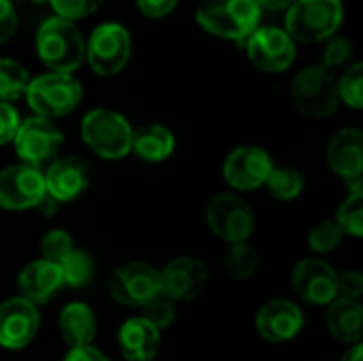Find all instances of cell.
I'll return each instance as SVG.
<instances>
[{
    "label": "cell",
    "instance_id": "cell-1",
    "mask_svg": "<svg viewBox=\"0 0 363 361\" xmlns=\"http://www.w3.org/2000/svg\"><path fill=\"white\" fill-rule=\"evenodd\" d=\"M38 60L49 72L72 74L85 62V38L77 23L62 17H47L34 38Z\"/></svg>",
    "mask_w": 363,
    "mask_h": 361
},
{
    "label": "cell",
    "instance_id": "cell-2",
    "mask_svg": "<svg viewBox=\"0 0 363 361\" xmlns=\"http://www.w3.org/2000/svg\"><path fill=\"white\" fill-rule=\"evenodd\" d=\"M259 19L262 9L255 0H208L196 13L204 32L240 45L259 28Z\"/></svg>",
    "mask_w": 363,
    "mask_h": 361
},
{
    "label": "cell",
    "instance_id": "cell-3",
    "mask_svg": "<svg viewBox=\"0 0 363 361\" xmlns=\"http://www.w3.org/2000/svg\"><path fill=\"white\" fill-rule=\"evenodd\" d=\"M342 19V0H296L287 9L283 30L294 43H321L338 32Z\"/></svg>",
    "mask_w": 363,
    "mask_h": 361
},
{
    "label": "cell",
    "instance_id": "cell-4",
    "mask_svg": "<svg viewBox=\"0 0 363 361\" xmlns=\"http://www.w3.org/2000/svg\"><path fill=\"white\" fill-rule=\"evenodd\" d=\"M83 98V87L72 74L45 72L30 79L26 100L36 117L57 119L70 115Z\"/></svg>",
    "mask_w": 363,
    "mask_h": 361
},
{
    "label": "cell",
    "instance_id": "cell-5",
    "mask_svg": "<svg viewBox=\"0 0 363 361\" xmlns=\"http://www.w3.org/2000/svg\"><path fill=\"white\" fill-rule=\"evenodd\" d=\"M85 145L102 160H121L132 151L130 121L111 109H94L81 121Z\"/></svg>",
    "mask_w": 363,
    "mask_h": 361
},
{
    "label": "cell",
    "instance_id": "cell-6",
    "mask_svg": "<svg viewBox=\"0 0 363 361\" xmlns=\"http://www.w3.org/2000/svg\"><path fill=\"white\" fill-rule=\"evenodd\" d=\"M132 55L130 30L119 21H104L96 26L85 40V62L98 77L119 74Z\"/></svg>",
    "mask_w": 363,
    "mask_h": 361
},
{
    "label": "cell",
    "instance_id": "cell-7",
    "mask_svg": "<svg viewBox=\"0 0 363 361\" xmlns=\"http://www.w3.org/2000/svg\"><path fill=\"white\" fill-rule=\"evenodd\" d=\"M13 143L21 164L40 170V166L53 164L57 160V153L64 145V134L51 119L34 115L19 121Z\"/></svg>",
    "mask_w": 363,
    "mask_h": 361
},
{
    "label": "cell",
    "instance_id": "cell-8",
    "mask_svg": "<svg viewBox=\"0 0 363 361\" xmlns=\"http://www.w3.org/2000/svg\"><path fill=\"white\" fill-rule=\"evenodd\" d=\"M291 100L296 109L313 119H323L338 109V89L330 70L321 66H308L291 81Z\"/></svg>",
    "mask_w": 363,
    "mask_h": 361
},
{
    "label": "cell",
    "instance_id": "cell-9",
    "mask_svg": "<svg viewBox=\"0 0 363 361\" xmlns=\"http://www.w3.org/2000/svg\"><path fill=\"white\" fill-rule=\"evenodd\" d=\"M251 64L268 74L287 70L296 62V43L294 38L277 26L257 28L245 43Z\"/></svg>",
    "mask_w": 363,
    "mask_h": 361
},
{
    "label": "cell",
    "instance_id": "cell-10",
    "mask_svg": "<svg viewBox=\"0 0 363 361\" xmlns=\"http://www.w3.org/2000/svg\"><path fill=\"white\" fill-rule=\"evenodd\" d=\"M206 223L221 240L236 245L249 240L255 228V217L249 204L238 196L219 194L206 209Z\"/></svg>",
    "mask_w": 363,
    "mask_h": 361
},
{
    "label": "cell",
    "instance_id": "cell-11",
    "mask_svg": "<svg viewBox=\"0 0 363 361\" xmlns=\"http://www.w3.org/2000/svg\"><path fill=\"white\" fill-rule=\"evenodd\" d=\"M47 196L45 177L38 168L17 164L0 170V209L26 211L34 209Z\"/></svg>",
    "mask_w": 363,
    "mask_h": 361
},
{
    "label": "cell",
    "instance_id": "cell-12",
    "mask_svg": "<svg viewBox=\"0 0 363 361\" xmlns=\"http://www.w3.org/2000/svg\"><path fill=\"white\" fill-rule=\"evenodd\" d=\"M113 300L125 306H143L160 291V272L143 262H132L115 270L108 283Z\"/></svg>",
    "mask_w": 363,
    "mask_h": 361
},
{
    "label": "cell",
    "instance_id": "cell-13",
    "mask_svg": "<svg viewBox=\"0 0 363 361\" xmlns=\"http://www.w3.org/2000/svg\"><path fill=\"white\" fill-rule=\"evenodd\" d=\"M40 326L38 309L23 300L11 298L0 304V347L9 351H19L32 343Z\"/></svg>",
    "mask_w": 363,
    "mask_h": 361
},
{
    "label": "cell",
    "instance_id": "cell-14",
    "mask_svg": "<svg viewBox=\"0 0 363 361\" xmlns=\"http://www.w3.org/2000/svg\"><path fill=\"white\" fill-rule=\"evenodd\" d=\"M274 164L259 147H238L223 162V179L234 189H257L266 185Z\"/></svg>",
    "mask_w": 363,
    "mask_h": 361
},
{
    "label": "cell",
    "instance_id": "cell-15",
    "mask_svg": "<svg viewBox=\"0 0 363 361\" xmlns=\"http://www.w3.org/2000/svg\"><path fill=\"white\" fill-rule=\"evenodd\" d=\"M208 274L200 260L177 257L160 272V291L172 302H189L206 287Z\"/></svg>",
    "mask_w": 363,
    "mask_h": 361
},
{
    "label": "cell",
    "instance_id": "cell-16",
    "mask_svg": "<svg viewBox=\"0 0 363 361\" xmlns=\"http://www.w3.org/2000/svg\"><path fill=\"white\" fill-rule=\"evenodd\" d=\"M336 281V270L323 260H302L291 272V285L296 294L302 300L319 306H328L338 298Z\"/></svg>",
    "mask_w": 363,
    "mask_h": 361
},
{
    "label": "cell",
    "instance_id": "cell-17",
    "mask_svg": "<svg viewBox=\"0 0 363 361\" xmlns=\"http://www.w3.org/2000/svg\"><path fill=\"white\" fill-rule=\"evenodd\" d=\"M330 168L353 185V191H362L363 172V134L357 128L340 130L328 145Z\"/></svg>",
    "mask_w": 363,
    "mask_h": 361
},
{
    "label": "cell",
    "instance_id": "cell-18",
    "mask_svg": "<svg viewBox=\"0 0 363 361\" xmlns=\"http://www.w3.org/2000/svg\"><path fill=\"white\" fill-rule=\"evenodd\" d=\"M255 328L268 343H287L296 338L304 328V315L289 300H272L257 311Z\"/></svg>",
    "mask_w": 363,
    "mask_h": 361
},
{
    "label": "cell",
    "instance_id": "cell-19",
    "mask_svg": "<svg viewBox=\"0 0 363 361\" xmlns=\"http://www.w3.org/2000/svg\"><path fill=\"white\" fill-rule=\"evenodd\" d=\"M43 177L47 196L53 202L74 200L89 183L87 168L77 157H57L53 164H49V170Z\"/></svg>",
    "mask_w": 363,
    "mask_h": 361
},
{
    "label": "cell",
    "instance_id": "cell-20",
    "mask_svg": "<svg viewBox=\"0 0 363 361\" xmlns=\"http://www.w3.org/2000/svg\"><path fill=\"white\" fill-rule=\"evenodd\" d=\"M62 285V270L47 260H36L28 264L17 277V287L21 294L19 298L32 302L34 306L49 302Z\"/></svg>",
    "mask_w": 363,
    "mask_h": 361
},
{
    "label": "cell",
    "instance_id": "cell-21",
    "mask_svg": "<svg viewBox=\"0 0 363 361\" xmlns=\"http://www.w3.org/2000/svg\"><path fill=\"white\" fill-rule=\"evenodd\" d=\"M117 340L130 361H149L160 349V330L143 317H132L121 326Z\"/></svg>",
    "mask_w": 363,
    "mask_h": 361
},
{
    "label": "cell",
    "instance_id": "cell-22",
    "mask_svg": "<svg viewBox=\"0 0 363 361\" xmlns=\"http://www.w3.org/2000/svg\"><path fill=\"white\" fill-rule=\"evenodd\" d=\"M60 334L70 349L89 347L96 336V315L83 302H72L60 313Z\"/></svg>",
    "mask_w": 363,
    "mask_h": 361
},
{
    "label": "cell",
    "instance_id": "cell-23",
    "mask_svg": "<svg viewBox=\"0 0 363 361\" xmlns=\"http://www.w3.org/2000/svg\"><path fill=\"white\" fill-rule=\"evenodd\" d=\"M328 306V330L342 343L359 345L363 336L362 304L357 300L336 298Z\"/></svg>",
    "mask_w": 363,
    "mask_h": 361
},
{
    "label": "cell",
    "instance_id": "cell-24",
    "mask_svg": "<svg viewBox=\"0 0 363 361\" xmlns=\"http://www.w3.org/2000/svg\"><path fill=\"white\" fill-rule=\"evenodd\" d=\"M132 151L145 162H164L174 151V136L160 123L140 126L132 130Z\"/></svg>",
    "mask_w": 363,
    "mask_h": 361
},
{
    "label": "cell",
    "instance_id": "cell-25",
    "mask_svg": "<svg viewBox=\"0 0 363 361\" xmlns=\"http://www.w3.org/2000/svg\"><path fill=\"white\" fill-rule=\"evenodd\" d=\"M30 72L17 60L0 57V102H13L26 96L30 85Z\"/></svg>",
    "mask_w": 363,
    "mask_h": 361
},
{
    "label": "cell",
    "instance_id": "cell-26",
    "mask_svg": "<svg viewBox=\"0 0 363 361\" xmlns=\"http://www.w3.org/2000/svg\"><path fill=\"white\" fill-rule=\"evenodd\" d=\"M57 268L62 270V279L64 285L68 287H83L89 283L91 274H94V262L91 257L81 251V249H72L60 264Z\"/></svg>",
    "mask_w": 363,
    "mask_h": 361
},
{
    "label": "cell",
    "instance_id": "cell-27",
    "mask_svg": "<svg viewBox=\"0 0 363 361\" xmlns=\"http://www.w3.org/2000/svg\"><path fill=\"white\" fill-rule=\"evenodd\" d=\"M266 185H268V191H270L272 198L287 202V200H294V198H298L302 194L304 179L294 168H272Z\"/></svg>",
    "mask_w": 363,
    "mask_h": 361
},
{
    "label": "cell",
    "instance_id": "cell-28",
    "mask_svg": "<svg viewBox=\"0 0 363 361\" xmlns=\"http://www.w3.org/2000/svg\"><path fill=\"white\" fill-rule=\"evenodd\" d=\"M225 268L228 272L238 279H251L257 270V253L249 243H236L230 245V251L225 253Z\"/></svg>",
    "mask_w": 363,
    "mask_h": 361
},
{
    "label": "cell",
    "instance_id": "cell-29",
    "mask_svg": "<svg viewBox=\"0 0 363 361\" xmlns=\"http://www.w3.org/2000/svg\"><path fill=\"white\" fill-rule=\"evenodd\" d=\"M336 226L342 234L362 238L363 234V191H351V196L340 204L336 215Z\"/></svg>",
    "mask_w": 363,
    "mask_h": 361
},
{
    "label": "cell",
    "instance_id": "cell-30",
    "mask_svg": "<svg viewBox=\"0 0 363 361\" xmlns=\"http://www.w3.org/2000/svg\"><path fill=\"white\" fill-rule=\"evenodd\" d=\"M336 89H338V100H342L345 104H349L351 109H362L363 106V66L362 62L351 64L345 74L340 77V81H336Z\"/></svg>",
    "mask_w": 363,
    "mask_h": 361
},
{
    "label": "cell",
    "instance_id": "cell-31",
    "mask_svg": "<svg viewBox=\"0 0 363 361\" xmlns=\"http://www.w3.org/2000/svg\"><path fill=\"white\" fill-rule=\"evenodd\" d=\"M143 319H147L151 326H155L157 330L162 328H168L172 321H174V302L168 300L162 291H157L153 298H149L143 306Z\"/></svg>",
    "mask_w": 363,
    "mask_h": 361
},
{
    "label": "cell",
    "instance_id": "cell-32",
    "mask_svg": "<svg viewBox=\"0 0 363 361\" xmlns=\"http://www.w3.org/2000/svg\"><path fill=\"white\" fill-rule=\"evenodd\" d=\"M342 236L336 221H321L308 232V247L317 253H330L342 243Z\"/></svg>",
    "mask_w": 363,
    "mask_h": 361
},
{
    "label": "cell",
    "instance_id": "cell-33",
    "mask_svg": "<svg viewBox=\"0 0 363 361\" xmlns=\"http://www.w3.org/2000/svg\"><path fill=\"white\" fill-rule=\"evenodd\" d=\"M104 0H49V6L53 9L55 17L68 19V21H79L89 15H94Z\"/></svg>",
    "mask_w": 363,
    "mask_h": 361
},
{
    "label": "cell",
    "instance_id": "cell-34",
    "mask_svg": "<svg viewBox=\"0 0 363 361\" xmlns=\"http://www.w3.org/2000/svg\"><path fill=\"white\" fill-rule=\"evenodd\" d=\"M74 249L72 245V238L64 232V230H51L43 236L40 240V253H43V260L51 262V264H60L70 251Z\"/></svg>",
    "mask_w": 363,
    "mask_h": 361
},
{
    "label": "cell",
    "instance_id": "cell-35",
    "mask_svg": "<svg viewBox=\"0 0 363 361\" xmlns=\"http://www.w3.org/2000/svg\"><path fill=\"white\" fill-rule=\"evenodd\" d=\"M353 57V43L347 36H332L328 38V45L321 55V68L330 70L336 66L347 64Z\"/></svg>",
    "mask_w": 363,
    "mask_h": 361
},
{
    "label": "cell",
    "instance_id": "cell-36",
    "mask_svg": "<svg viewBox=\"0 0 363 361\" xmlns=\"http://www.w3.org/2000/svg\"><path fill=\"white\" fill-rule=\"evenodd\" d=\"M363 294V277L359 270L342 272L336 281V296L342 300H357Z\"/></svg>",
    "mask_w": 363,
    "mask_h": 361
},
{
    "label": "cell",
    "instance_id": "cell-37",
    "mask_svg": "<svg viewBox=\"0 0 363 361\" xmlns=\"http://www.w3.org/2000/svg\"><path fill=\"white\" fill-rule=\"evenodd\" d=\"M19 121L21 119H19L15 106L9 102H0V147L13 140V136L19 128Z\"/></svg>",
    "mask_w": 363,
    "mask_h": 361
},
{
    "label": "cell",
    "instance_id": "cell-38",
    "mask_svg": "<svg viewBox=\"0 0 363 361\" xmlns=\"http://www.w3.org/2000/svg\"><path fill=\"white\" fill-rule=\"evenodd\" d=\"M136 2V9L140 15L149 17V19H162V17H168L179 0H134Z\"/></svg>",
    "mask_w": 363,
    "mask_h": 361
},
{
    "label": "cell",
    "instance_id": "cell-39",
    "mask_svg": "<svg viewBox=\"0 0 363 361\" xmlns=\"http://www.w3.org/2000/svg\"><path fill=\"white\" fill-rule=\"evenodd\" d=\"M17 30V11L11 0H0V43L13 38Z\"/></svg>",
    "mask_w": 363,
    "mask_h": 361
},
{
    "label": "cell",
    "instance_id": "cell-40",
    "mask_svg": "<svg viewBox=\"0 0 363 361\" xmlns=\"http://www.w3.org/2000/svg\"><path fill=\"white\" fill-rule=\"evenodd\" d=\"M64 361H108L98 349H94L91 345L89 347H77V349H70L68 355L64 357Z\"/></svg>",
    "mask_w": 363,
    "mask_h": 361
},
{
    "label": "cell",
    "instance_id": "cell-41",
    "mask_svg": "<svg viewBox=\"0 0 363 361\" xmlns=\"http://www.w3.org/2000/svg\"><path fill=\"white\" fill-rule=\"evenodd\" d=\"M257 6L262 11H270V13H279V11H287L296 0H255Z\"/></svg>",
    "mask_w": 363,
    "mask_h": 361
},
{
    "label": "cell",
    "instance_id": "cell-42",
    "mask_svg": "<svg viewBox=\"0 0 363 361\" xmlns=\"http://www.w3.org/2000/svg\"><path fill=\"white\" fill-rule=\"evenodd\" d=\"M340 361H363L362 345H353V347L345 353V357Z\"/></svg>",
    "mask_w": 363,
    "mask_h": 361
},
{
    "label": "cell",
    "instance_id": "cell-43",
    "mask_svg": "<svg viewBox=\"0 0 363 361\" xmlns=\"http://www.w3.org/2000/svg\"><path fill=\"white\" fill-rule=\"evenodd\" d=\"M34 4H49V0H32Z\"/></svg>",
    "mask_w": 363,
    "mask_h": 361
},
{
    "label": "cell",
    "instance_id": "cell-44",
    "mask_svg": "<svg viewBox=\"0 0 363 361\" xmlns=\"http://www.w3.org/2000/svg\"><path fill=\"white\" fill-rule=\"evenodd\" d=\"M11 2H13V0H11Z\"/></svg>",
    "mask_w": 363,
    "mask_h": 361
}]
</instances>
